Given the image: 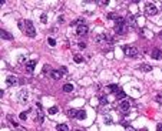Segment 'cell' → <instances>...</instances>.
Returning <instances> with one entry per match:
<instances>
[{
	"instance_id": "16",
	"label": "cell",
	"mask_w": 162,
	"mask_h": 131,
	"mask_svg": "<svg viewBox=\"0 0 162 131\" xmlns=\"http://www.w3.org/2000/svg\"><path fill=\"white\" fill-rule=\"evenodd\" d=\"M139 70L143 73H148V71H152V66L151 64H141L139 66Z\"/></svg>"
},
{
	"instance_id": "34",
	"label": "cell",
	"mask_w": 162,
	"mask_h": 131,
	"mask_svg": "<svg viewBox=\"0 0 162 131\" xmlns=\"http://www.w3.org/2000/svg\"><path fill=\"white\" fill-rule=\"evenodd\" d=\"M109 19H114V20H116V19H118V16H115L114 13H109Z\"/></svg>"
},
{
	"instance_id": "20",
	"label": "cell",
	"mask_w": 162,
	"mask_h": 131,
	"mask_svg": "<svg viewBox=\"0 0 162 131\" xmlns=\"http://www.w3.org/2000/svg\"><path fill=\"white\" fill-rule=\"evenodd\" d=\"M76 118H79V120H85V118H86V111H85V110L78 111V117Z\"/></svg>"
},
{
	"instance_id": "9",
	"label": "cell",
	"mask_w": 162,
	"mask_h": 131,
	"mask_svg": "<svg viewBox=\"0 0 162 131\" xmlns=\"http://www.w3.org/2000/svg\"><path fill=\"white\" fill-rule=\"evenodd\" d=\"M126 22H128V26H131L132 29H135V27H136V19H135V16H133V14H128Z\"/></svg>"
},
{
	"instance_id": "24",
	"label": "cell",
	"mask_w": 162,
	"mask_h": 131,
	"mask_svg": "<svg viewBox=\"0 0 162 131\" xmlns=\"http://www.w3.org/2000/svg\"><path fill=\"white\" fill-rule=\"evenodd\" d=\"M115 97H116L118 100H123V98H125V93L121 90V91H118V93L115 94Z\"/></svg>"
},
{
	"instance_id": "29",
	"label": "cell",
	"mask_w": 162,
	"mask_h": 131,
	"mask_svg": "<svg viewBox=\"0 0 162 131\" xmlns=\"http://www.w3.org/2000/svg\"><path fill=\"white\" fill-rule=\"evenodd\" d=\"M26 118H27V111L20 113V120H26Z\"/></svg>"
},
{
	"instance_id": "12",
	"label": "cell",
	"mask_w": 162,
	"mask_h": 131,
	"mask_svg": "<svg viewBox=\"0 0 162 131\" xmlns=\"http://www.w3.org/2000/svg\"><path fill=\"white\" fill-rule=\"evenodd\" d=\"M29 100V93L27 91H20L19 93V101L20 103H27Z\"/></svg>"
},
{
	"instance_id": "26",
	"label": "cell",
	"mask_w": 162,
	"mask_h": 131,
	"mask_svg": "<svg viewBox=\"0 0 162 131\" xmlns=\"http://www.w3.org/2000/svg\"><path fill=\"white\" fill-rule=\"evenodd\" d=\"M155 101L159 103V104H162V93H161V94H156V96H155Z\"/></svg>"
},
{
	"instance_id": "23",
	"label": "cell",
	"mask_w": 162,
	"mask_h": 131,
	"mask_svg": "<svg viewBox=\"0 0 162 131\" xmlns=\"http://www.w3.org/2000/svg\"><path fill=\"white\" fill-rule=\"evenodd\" d=\"M53 70H52V67L49 64H45L43 66V74H49V73H52Z\"/></svg>"
},
{
	"instance_id": "40",
	"label": "cell",
	"mask_w": 162,
	"mask_h": 131,
	"mask_svg": "<svg viewBox=\"0 0 162 131\" xmlns=\"http://www.w3.org/2000/svg\"><path fill=\"white\" fill-rule=\"evenodd\" d=\"M159 39H162V32L159 33Z\"/></svg>"
},
{
	"instance_id": "37",
	"label": "cell",
	"mask_w": 162,
	"mask_h": 131,
	"mask_svg": "<svg viewBox=\"0 0 162 131\" xmlns=\"http://www.w3.org/2000/svg\"><path fill=\"white\" fill-rule=\"evenodd\" d=\"M79 47H80V48H85V47H86V44H85V43H79Z\"/></svg>"
},
{
	"instance_id": "32",
	"label": "cell",
	"mask_w": 162,
	"mask_h": 131,
	"mask_svg": "<svg viewBox=\"0 0 162 131\" xmlns=\"http://www.w3.org/2000/svg\"><path fill=\"white\" fill-rule=\"evenodd\" d=\"M26 61V57L24 56H19V63H24Z\"/></svg>"
},
{
	"instance_id": "35",
	"label": "cell",
	"mask_w": 162,
	"mask_h": 131,
	"mask_svg": "<svg viewBox=\"0 0 162 131\" xmlns=\"http://www.w3.org/2000/svg\"><path fill=\"white\" fill-rule=\"evenodd\" d=\"M156 131H162V123H159L156 126Z\"/></svg>"
},
{
	"instance_id": "4",
	"label": "cell",
	"mask_w": 162,
	"mask_h": 131,
	"mask_svg": "<svg viewBox=\"0 0 162 131\" xmlns=\"http://www.w3.org/2000/svg\"><path fill=\"white\" fill-rule=\"evenodd\" d=\"M37 108H36V117H35V121H37L39 124H42L45 121V113L42 111V105L40 104H36Z\"/></svg>"
},
{
	"instance_id": "17",
	"label": "cell",
	"mask_w": 162,
	"mask_h": 131,
	"mask_svg": "<svg viewBox=\"0 0 162 131\" xmlns=\"http://www.w3.org/2000/svg\"><path fill=\"white\" fill-rule=\"evenodd\" d=\"M108 90L111 91V93H114V94H116L118 91H121V90H119V87L116 86V84H111V86H108Z\"/></svg>"
},
{
	"instance_id": "6",
	"label": "cell",
	"mask_w": 162,
	"mask_h": 131,
	"mask_svg": "<svg viewBox=\"0 0 162 131\" xmlns=\"http://www.w3.org/2000/svg\"><path fill=\"white\" fill-rule=\"evenodd\" d=\"M126 30H128V24L126 23L115 24V32L118 33V34H123V33H126Z\"/></svg>"
},
{
	"instance_id": "22",
	"label": "cell",
	"mask_w": 162,
	"mask_h": 131,
	"mask_svg": "<svg viewBox=\"0 0 162 131\" xmlns=\"http://www.w3.org/2000/svg\"><path fill=\"white\" fill-rule=\"evenodd\" d=\"M73 60H75V63H78V64H79V63L83 61V57H82L80 54H75V56H73Z\"/></svg>"
},
{
	"instance_id": "38",
	"label": "cell",
	"mask_w": 162,
	"mask_h": 131,
	"mask_svg": "<svg viewBox=\"0 0 162 131\" xmlns=\"http://www.w3.org/2000/svg\"><path fill=\"white\" fill-rule=\"evenodd\" d=\"M60 71H62V73H66L68 70H66V67H62V68H60Z\"/></svg>"
},
{
	"instance_id": "27",
	"label": "cell",
	"mask_w": 162,
	"mask_h": 131,
	"mask_svg": "<svg viewBox=\"0 0 162 131\" xmlns=\"http://www.w3.org/2000/svg\"><path fill=\"white\" fill-rule=\"evenodd\" d=\"M83 23V19H82V17H79V19H76L75 22L72 23V26H76V24H82Z\"/></svg>"
},
{
	"instance_id": "14",
	"label": "cell",
	"mask_w": 162,
	"mask_h": 131,
	"mask_svg": "<svg viewBox=\"0 0 162 131\" xmlns=\"http://www.w3.org/2000/svg\"><path fill=\"white\" fill-rule=\"evenodd\" d=\"M50 76L55 78V80H60V78H62V76H63V73L59 71V70H53V71L50 73Z\"/></svg>"
},
{
	"instance_id": "5",
	"label": "cell",
	"mask_w": 162,
	"mask_h": 131,
	"mask_svg": "<svg viewBox=\"0 0 162 131\" xmlns=\"http://www.w3.org/2000/svg\"><path fill=\"white\" fill-rule=\"evenodd\" d=\"M145 13L148 14V16H154V14H156V13H158V9L155 7L154 4L148 3V4H146V7H145Z\"/></svg>"
},
{
	"instance_id": "33",
	"label": "cell",
	"mask_w": 162,
	"mask_h": 131,
	"mask_svg": "<svg viewBox=\"0 0 162 131\" xmlns=\"http://www.w3.org/2000/svg\"><path fill=\"white\" fill-rule=\"evenodd\" d=\"M49 44H50V46H56V41H55V39H49Z\"/></svg>"
},
{
	"instance_id": "3",
	"label": "cell",
	"mask_w": 162,
	"mask_h": 131,
	"mask_svg": "<svg viewBox=\"0 0 162 131\" xmlns=\"http://www.w3.org/2000/svg\"><path fill=\"white\" fill-rule=\"evenodd\" d=\"M123 53L126 54L128 57H136L138 56V48L133 47V46H123Z\"/></svg>"
},
{
	"instance_id": "30",
	"label": "cell",
	"mask_w": 162,
	"mask_h": 131,
	"mask_svg": "<svg viewBox=\"0 0 162 131\" xmlns=\"http://www.w3.org/2000/svg\"><path fill=\"white\" fill-rule=\"evenodd\" d=\"M19 29L22 30V32H24V22H22V20L19 22Z\"/></svg>"
},
{
	"instance_id": "7",
	"label": "cell",
	"mask_w": 162,
	"mask_h": 131,
	"mask_svg": "<svg viewBox=\"0 0 162 131\" xmlns=\"http://www.w3.org/2000/svg\"><path fill=\"white\" fill-rule=\"evenodd\" d=\"M129 108H131V103L128 101V100H123V101L119 104V110H121L122 113H128Z\"/></svg>"
},
{
	"instance_id": "19",
	"label": "cell",
	"mask_w": 162,
	"mask_h": 131,
	"mask_svg": "<svg viewBox=\"0 0 162 131\" xmlns=\"http://www.w3.org/2000/svg\"><path fill=\"white\" fill-rule=\"evenodd\" d=\"M68 115L72 117V118H76L78 117V111H76L75 108H70V110H68Z\"/></svg>"
},
{
	"instance_id": "25",
	"label": "cell",
	"mask_w": 162,
	"mask_h": 131,
	"mask_svg": "<svg viewBox=\"0 0 162 131\" xmlns=\"http://www.w3.org/2000/svg\"><path fill=\"white\" fill-rule=\"evenodd\" d=\"M57 111H59V107H56V105H55V107H50V108L47 110L49 114H56Z\"/></svg>"
},
{
	"instance_id": "31",
	"label": "cell",
	"mask_w": 162,
	"mask_h": 131,
	"mask_svg": "<svg viewBox=\"0 0 162 131\" xmlns=\"http://www.w3.org/2000/svg\"><path fill=\"white\" fill-rule=\"evenodd\" d=\"M40 20H42L43 23H46V22H47V16H46V14H42V16H40Z\"/></svg>"
},
{
	"instance_id": "36",
	"label": "cell",
	"mask_w": 162,
	"mask_h": 131,
	"mask_svg": "<svg viewBox=\"0 0 162 131\" xmlns=\"http://www.w3.org/2000/svg\"><path fill=\"white\" fill-rule=\"evenodd\" d=\"M98 3H99V4H102V6H106V4H108V0H105V2H98Z\"/></svg>"
},
{
	"instance_id": "39",
	"label": "cell",
	"mask_w": 162,
	"mask_h": 131,
	"mask_svg": "<svg viewBox=\"0 0 162 131\" xmlns=\"http://www.w3.org/2000/svg\"><path fill=\"white\" fill-rule=\"evenodd\" d=\"M126 131H136V130H133V128H128Z\"/></svg>"
},
{
	"instance_id": "41",
	"label": "cell",
	"mask_w": 162,
	"mask_h": 131,
	"mask_svg": "<svg viewBox=\"0 0 162 131\" xmlns=\"http://www.w3.org/2000/svg\"><path fill=\"white\" fill-rule=\"evenodd\" d=\"M78 131H82V130H78Z\"/></svg>"
},
{
	"instance_id": "13",
	"label": "cell",
	"mask_w": 162,
	"mask_h": 131,
	"mask_svg": "<svg viewBox=\"0 0 162 131\" xmlns=\"http://www.w3.org/2000/svg\"><path fill=\"white\" fill-rule=\"evenodd\" d=\"M36 64H37V60H30V61H27V63H26V70H27L29 73H32Z\"/></svg>"
},
{
	"instance_id": "11",
	"label": "cell",
	"mask_w": 162,
	"mask_h": 131,
	"mask_svg": "<svg viewBox=\"0 0 162 131\" xmlns=\"http://www.w3.org/2000/svg\"><path fill=\"white\" fill-rule=\"evenodd\" d=\"M6 83H7L9 87L16 86V84H17V78L14 77V76H7V78H6Z\"/></svg>"
},
{
	"instance_id": "21",
	"label": "cell",
	"mask_w": 162,
	"mask_h": 131,
	"mask_svg": "<svg viewBox=\"0 0 162 131\" xmlns=\"http://www.w3.org/2000/svg\"><path fill=\"white\" fill-rule=\"evenodd\" d=\"M63 91H66V93H72V91H73V86H72V84H65V86H63Z\"/></svg>"
},
{
	"instance_id": "15",
	"label": "cell",
	"mask_w": 162,
	"mask_h": 131,
	"mask_svg": "<svg viewBox=\"0 0 162 131\" xmlns=\"http://www.w3.org/2000/svg\"><path fill=\"white\" fill-rule=\"evenodd\" d=\"M0 36H2L4 40H12V39H13V34H10V33L6 32V30H2V32H0Z\"/></svg>"
},
{
	"instance_id": "18",
	"label": "cell",
	"mask_w": 162,
	"mask_h": 131,
	"mask_svg": "<svg viewBox=\"0 0 162 131\" xmlns=\"http://www.w3.org/2000/svg\"><path fill=\"white\" fill-rule=\"evenodd\" d=\"M56 130L57 131H69V127H68V124H57Z\"/></svg>"
},
{
	"instance_id": "8",
	"label": "cell",
	"mask_w": 162,
	"mask_h": 131,
	"mask_svg": "<svg viewBox=\"0 0 162 131\" xmlns=\"http://www.w3.org/2000/svg\"><path fill=\"white\" fill-rule=\"evenodd\" d=\"M88 32H89V29H88V26H85V24H80V26H78V29H76L78 36H85V34H88Z\"/></svg>"
},
{
	"instance_id": "28",
	"label": "cell",
	"mask_w": 162,
	"mask_h": 131,
	"mask_svg": "<svg viewBox=\"0 0 162 131\" xmlns=\"http://www.w3.org/2000/svg\"><path fill=\"white\" fill-rule=\"evenodd\" d=\"M105 123H106V124H112V118H111V115H108V114L105 115Z\"/></svg>"
},
{
	"instance_id": "10",
	"label": "cell",
	"mask_w": 162,
	"mask_h": 131,
	"mask_svg": "<svg viewBox=\"0 0 162 131\" xmlns=\"http://www.w3.org/2000/svg\"><path fill=\"white\" fill-rule=\"evenodd\" d=\"M151 57L154 60H161L162 59V53H161L159 48H154V50H152V53H151Z\"/></svg>"
},
{
	"instance_id": "1",
	"label": "cell",
	"mask_w": 162,
	"mask_h": 131,
	"mask_svg": "<svg viewBox=\"0 0 162 131\" xmlns=\"http://www.w3.org/2000/svg\"><path fill=\"white\" fill-rule=\"evenodd\" d=\"M24 33H26L30 39L36 37V29H35V26H33V23L30 22V20H24Z\"/></svg>"
},
{
	"instance_id": "2",
	"label": "cell",
	"mask_w": 162,
	"mask_h": 131,
	"mask_svg": "<svg viewBox=\"0 0 162 131\" xmlns=\"http://www.w3.org/2000/svg\"><path fill=\"white\" fill-rule=\"evenodd\" d=\"M95 41H96L98 44H102L103 47H105V44H112V43H114V40H112V39H109V36H103V34L96 36Z\"/></svg>"
}]
</instances>
